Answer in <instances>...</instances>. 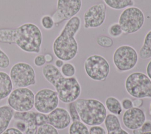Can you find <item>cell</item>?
Wrapping results in <instances>:
<instances>
[{"mask_svg": "<svg viewBox=\"0 0 151 134\" xmlns=\"http://www.w3.org/2000/svg\"><path fill=\"white\" fill-rule=\"evenodd\" d=\"M42 73L44 78L54 87L59 100L62 102L69 103L80 96L81 86L76 77H65L58 68L51 63L43 66Z\"/></svg>", "mask_w": 151, "mask_h": 134, "instance_id": "3", "label": "cell"}, {"mask_svg": "<svg viewBox=\"0 0 151 134\" xmlns=\"http://www.w3.org/2000/svg\"><path fill=\"white\" fill-rule=\"evenodd\" d=\"M69 134H89V129L81 120L73 122L68 129Z\"/></svg>", "mask_w": 151, "mask_h": 134, "instance_id": "23", "label": "cell"}, {"mask_svg": "<svg viewBox=\"0 0 151 134\" xmlns=\"http://www.w3.org/2000/svg\"><path fill=\"white\" fill-rule=\"evenodd\" d=\"M142 133L150 132H151V120H147L144 122L140 127Z\"/></svg>", "mask_w": 151, "mask_h": 134, "instance_id": "35", "label": "cell"}, {"mask_svg": "<svg viewBox=\"0 0 151 134\" xmlns=\"http://www.w3.org/2000/svg\"><path fill=\"white\" fill-rule=\"evenodd\" d=\"M139 57L142 59L151 58V29L146 34L143 45L139 50Z\"/></svg>", "mask_w": 151, "mask_h": 134, "instance_id": "20", "label": "cell"}, {"mask_svg": "<svg viewBox=\"0 0 151 134\" xmlns=\"http://www.w3.org/2000/svg\"><path fill=\"white\" fill-rule=\"evenodd\" d=\"M142 134H151V132H146V133H142Z\"/></svg>", "mask_w": 151, "mask_h": 134, "instance_id": "43", "label": "cell"}, {"mask_svg": "<svg viewBox=\"0 0 151 134\" xmlns=\"http://www.w3.org/2000/svg\"><path fill=\"white\" fill-rule=\"evenodd\" d=\"M103 1L106 5L116 10H120L133 6L134 4L133 0H103Z\"/></svg>", "mask_w": 151, "mask_h": 134, "instance_id": "22", "label": "cell"}, {"mask_svg": "<svg viewBox=\"0 0 151 134\" xmlns=\"http://www.w3.org/2000/svg\"><path fill=\"white\" fill-rule=\"evenodd\" d=\"M14 110L9 105L0 106V134H2L8 126L14 117Z\"/></svg>", "mask_w": 151, "mask_h": 134, "instance_id": "19", "label": "cell"}, {"mask_svg": "<svg viewBox=\"0 0 151 134\" xmlns=\"http://www.w3.org/2000/svg\"><path fill=\"white\" fill-rule=\"evenodd\" d=\"M138 58V53L133 47L123 45L119 46L114 51L113 55V62L118 71L126 72L136 66Z\"/></svg>", "mask_w": 151, "mask_h": 134, "instance_id": "10", "label": "cell"}, {"mask_svg": "<svg viewBox=\"0 0 151 134\" xmlns=\"http://www.w3.org/2000/svg\"><path fill=\"white\" fill-rule=\"evenodd\" d=\"M108 33L111 37L118 38L123 34V31L119 23H113L108 28Z\"/></svg>", "mask_w": 151, "mask_h": 134, "instance_id": "28", "label": "cell"}, {"mask_svg": "<svg viewBox=\"0 0 151 134\" xmlns=\"http://www.w3.org/2000/svg\"><path fill=\"white\" fill-rule=\"evenodd\" d=\"M96 42L99 46L105 48H110L113 45V39L106 35L98 36L96 38Z\"/></svg>", "mask_w": 151, "mask_h": 134, "instance_id": "26", "label": "cell"}, {"mask_svg": "<svg viewBox=\"0 0 151 134\" xmlns=\"http://www.w3.org/2000/svg\"><path fill=\"white\" fill-rule=\"evenodd\" d=\"M124 125L129 129L140 128L146 120L145 112L139 108L133 107L126 110L122 116Z\"/></svg>", "mask_w": 151, "mask_h": 134, "instance_id": "15", "label": "cell"}, {"mask_svg": "<svg viewBox=\"0 0 151 134\" xmlns=\"http://www.w3.org/2000/svg\"><path fill=\"white\" fill-rule=\"evenodd\" d=\"M104 123L107 131V134H129L122 128L119 119L115 115H107Z\"/></svg>", "mask_w": 151, "mask_h": 134, "instance_id": "17", "label": "cell"}, {"mask_svg": "<svg viewBox=\"0 0 151 134\" xmlns=\"http://www.w3.org/2000/svg\"><path fill=\"white\" fill-rule=\"evenodd\" d=\"M81 25V20L78 16L70 18L65 23L52 43L53 53L58 59L69 61L76 56L78 45L75 36Z\"/></svg>", "mask_w": 151, "mask_h": 134, "instance_id": "2", "label": "cell"}, {"mask_svg": "<svg viewBox=\"0 0 151 134\" xmlns=\"http://www.w3.org/2000/svg\"><path fill=\"white\" fill-rule=\"evenodd\" d=\"M13 83L9 75L0 71V101L8 97L13 89Z\"/></svg>", "mask_w": 151, "mask_h": 134, "instance_id": "18", "label": "cell"}, {"mask_svg": "<svg viewBox=\"0 0 151 134\" xmlns=\"http://www.w3.org/2000/svg\"><path fill=\"white\" fill-rule=\"evenodd\" d=\"M45 123L50 124L57 130L67 128L71 123V118L67 109L57 107L48 114H45Z\"/></svg>", "mask_w": 151, "mask_h": 134, "instance_id": "14", "label": "cell"}, {"mask_svg": "<svg viewBox=\"0 0 151 134\" xmlns=\"http://www.w3.org/2000/svg\"><path fill=\"white\" fill-rule=\"evenodd\" d=\"M41 26L45 30H50L55 25L54 21L51 16L48 15H43L40 20Z\"/></svg>", "mask_w": 151, "mask_h": 134, "instance_id": "27", "label": "cell"}, {"mask_svg": "<svg viewBox=\"0 0 151 134\" xmlns=\"http://www.w3.org/2000/svg\"><path fill=\"white\" fill-rule=\"evenodd\" d=\"M68 113L71 118V120L72 122L78 121L80 120V118L78 115V113L75 107V105L74 104V102H70L68 103Z\"/></svg>", "mask_w": 151, "mask_h": 134, "instance_id": "29", "label": "cell"}, {"mask_svg": "<svg viewBox=\"0 0 151 134\" xmlns=\"http://www.w3.org/2000/svg\"><path fill=\"white\" fill-rule=\"evenodd\" d=\"M84 68L87 75L92 80L104 81L110 73V65L107 59L100 55H92L86 58Z\"/></svg>", "mask_w": 151, "mask_h": 134, "instance_id": "9", "label": "cell"}, {"mask_svg": "<svg viewBox=\"0 0 151 134\" xmlns=\"http://www.w3.org/2000/svg\"><path fill=\"white\" fill-rule=\"evenodd\" d=\"M121 104H122V108L124 109L125 110L129 109H130V108L133 107L132 101L131 99H129V98H124V99H123L122 101Z\"/></svg>", "mask_w": 151, "mask_h": 134, "instance_id": "34", "label": "cell"}, {"mask_svg": "<svg viewBox=\"0 0 151 134\" xmlns=\"http://www.w3.org/2000/svg\"><path fill=\"white\" fill-rule=\"evenodd\" d=\"M9 76L13 85L17 88H27L36 83L35 70L27 62H20L13 65L10 69Z\"/></svg>", "mask_w": 151, "mask_h": 134, "instance_id": "7", "label": "cell"}, {"mask_svg": "<svg viewBox=\"0 0 151 134\" xmlns=\"http://www.w3.org/2000/svg\"><path fill=\"white\" fill-rule=\"evenodd\" d=\"M105 104L107 109L113 115L116 116L120 115L122 112L121 102L114 96H109L106 98Z\"/></svg>", "mask_w": 151, "mask_h": 134, "instance_id": "21", "label": "cell"}, {"mask_svg": "<svg viewBox=\"0 0 151 134\" xmlns=\"http://www.w3.org/2000/svg\"><path fill=\"white\" fill-rule=\"evenodd\" d=\"M106 18V6L104 3L96 4L88 8L84 13V28H97L101 26Z\"/></svg>", "mask_w": 151, "mask_h": 134, "instance_id": "13", "label": "cell"}, {"mask_svg": "<svg viewBox=\"0 0 151 134\" xmlns=\"http://www.w3.org/2000/svg\"><path fill=\"white\" fill-rule=\"evenodd\" d=\"M124 86L127 92L132 97L151 98V80L144 73H132L126 78Z\"/></svg>", "mask_w": 151, "mask_h": 134, "instance_id": "5", "label": "cell"}, {"mask_svg": "<svg viewBox=\"0 0 151 134\" xmlns=\"http://www.w3.org/2000/svg\"><path fill=\"white\" fill-rule=\"evenodd\" d=\"M89 134H106V130L100 126H91L89 129Z\"/></svg>", "mask_w": 151, "mask_h": 134, "instance_id": "32", "label": "cell"}, {"mask_svg": "<svg viewBox=\"0 0 151 134\" xmlns=\"http://www.w3.org/2000/svg\"><path fill=\"white\" fill-rule=\"evenodd\" d=\"M15 128L21 131L22 132H25L27 129V125L25 122L21 120H15Z\"/></svg>", "mask_w": 151, "mask_h": 134, "instance_id": "33", "label": "cell"}, {"mask_svg": "<svg viewBox=\"0 0 151 134\" xmlns=\"http://www.w3.org/2000/svg\"><path fill=\"white\" fill-rule=\"evenodd\" d=\"M35 94L28 88H17L8 97L7 103L15 112H24L34 108Z\"/></svg>", "mask_w": 151, "mask_h": 134, "instance_id": "8", "label": "cell"}, {"mask_svg": "<svg viewBox=\"0 0 151 134\" xmlns=\"http://www.w3.org/2000/svg\"><path fill=\"white\" fill-rule=\"evenodd\" d=\"M58 103L59 98L55 91L43 88L35 94L34 108L38 112L48 114L58 107Z\"/></svg>", "mask_w": 151, "mask_h": 134, "instance_id": "11", "label": "cell"}, {"mask_svg": "<svg viewBox=\"0 0 151 134\" xmlns=\"http://www.w3.org/2000/svg\"><path fill=\"white\" fill-rule=\"evenodd\" d=\"M64 61L61 59H57L55 61V66L57 67V68H61L62 67V66L64 64Z\"/></svg>", "mask_w": 151, "mask_h": 134, "instance_id": "39", "label": "cell"}, {"mask_svg": "<svg viewBox=\"0 0 151 134\" xmlns=\"http://www.w3.org/2000/svg\"><path fill=\"white\" fill-rule=\"evenodd\" d=\"M82 6L81 0H57L56 11L51 16L58 26L65 21L76 16Z\"/></svg>", "mask_w": 151, "mask_h": 134, "instance_id": "12", "label": "cell"}, {"mask_svg": "<svg viewBox=\"0 0 151 134\" xmlns=\"http://www.w3.org/2000/svg\"><path fill=\"white\" fill-rule=\"evenodd\" d=\"M78 113L80 120L90 126L102 124L107 116L104 104L95 99H77L73 102Z\"/></svg>", "mask_w": 151, "mask_h": 134, "instance_id": "4", "label": "cell"}, {"mask_svg": "<svg viewBox=\"0 0 151 134\" xmlns=\"http://www.w3.org/2000/svg\"><path fill=\"white\" fill-rule=\"evenodd\" d=\"M142 131L140 128L133 130V134H142Z\"/></svg>", "mask_w": 151, "mask_h": 134, "instance_id": "41", "label": "cell"}, {"mask_svg": "<svg viewBox=\"0 0 151 134\" xmlns=\"http://www.w3.org/2000/svg\"><path fill=\"white\" fill-rule=\"evenodd\" d=\"M146 71L147 76L151 80V60L148 62V63L146 66Z\"/></svg>", "mask_w": 151, "mask_h": 134, "instance_id": "38", "label": "cell"}, {"mask_svg": "<svg viewBox=\"0 0 151 134\" xmlns=\"http://www.w3.org/2000/svg\"><path fill=\"white\" fill-rule=\"evenodd\" d=\"M44 57H45L46 62H47L48 63H50L53 60V57H52V55L50 53H47V54L44 55Z\"/></svg>", "mask_w": 151, "mask_h": 134, "instance_id": "40", "label": "cell"}, {"mask_svg": "<svg viewBox=\"0 0 151 134\" xmlns=\"http://www.w3.org/2000/svg\"><path fill=\"white\" fill-rule=\"evenodd\" d=\"M46 63L44 55H37L34 59V63L37 67H41L45 65Z\"/></svg>", "mask_w": 151, "mask_h": 134, "instance_id": "31", "label": "cell"}, {"mask_svg": "<svg viewBox=\"0 0 151 134\" xmlns=\"http://www.w3.org/2000/svg\"><path fill=\"white\" fill-rule=\"evenodd\" d=\"M132 102H133V107H135V108H140V107L142 106L143 104V101L141 98H136Z\"/></svg>", "mask_w": 151, "mask_h": 134, "instance_id": "37", "label": "cell"}, {"mask_svg": "<svg viewBox=\"0 0 151 134\" xmlns=\"http://www.w3.org/2000/svg\"><path fill=\"white\" fill-rule=\"evenodd\" d=\"M123 33L132 34L139 31L145 23L143 12L136 6H130L123 9L119 18V22Z\"/></svg>", "mask_w": 151, "mask_h": 134, "instance_id": "6", "label": "cell"}, {"mask_svg": "<svg viewBox=\"0 0 151 134\" xmlns=\"http://www.w3.org/2000/svg\"><path fill=\"white\" fill-rule=\"evenodd\" d=\"M149 114L151 116V103L150 104V107H149Z\"/></svg>", "mask_w": 151, "mask_h": 134, "instance_id": "42", "label": "cell"}, {"mask_svg": "<svg viewBox=\"0 0 151 134\" xmlns=\"http://www.w3.org/2000/svg\"><path fill=\"white\" fill-rule=\"evenodd\" d=\"M2 134H24V133L16 128L12 127L6 129Z\"/></svg>", "mask_w": 151, "mask_h": 134, "instance_id": "36", "label": "cell"}, {"mask_svg": "<svg viewBox=\"0 0 151 134\" xmlns=\"http://www.w3.org/2000/svg\"><path fill=\"white\" fill-rule=\"evenodd\" d=\"M37 134H58V130L52 125L45 123L37 128Z\"/></svg>", "mask_w": 151, "mask_h": 134, "instance_id": "25", "label": "cell"}, {"mask_svg": "<svg viewBox=\"0 0 151 134\" xmlns=\"http://www.w3.org/2000/svg\"><path fill=\"white\" fill-rule=\"evenodd\" d=\"M42 42L41 29L32 22L24 23L15 28L0 29V42L15 44L25 52L40 53Z\"/></svg>", "mask_w": 151, "mask_h": 134, "instance_id": "1", "label": "cell"}, {"mask_svg": "<svg viewBox=\"0 0 151 134\" xmlns=\"http://www.w3.org/2000/svg\"><path fill=\"white\" fill-rule=\"evenodd\" d=\"M61 72L65 77H73L76 73L75 66L71 63H64L61 68Z\"/></svg>", "mask_w": 151, "mask_h": 134, "instance_id": "24", "label": "cell"}, {"mask_svg": "<svg viewBox=\"0 0 151 134\" xmlns=\"http://www.w3.org/2000/svg\"><path fill=\"white\" fill-rule=\"evenodd\" d=\"M10 64V59L7 54L0 48V68L6 69Z\"/></svg>", "mask_w": 151, "mask_h": 134, "instance_id": "30", "label": "cell"}, {"mask_svg": "<svg viewBox=\"0 0 151 134\" xmlns=\"http://www.w3.org/2000/svg\"><path fill=\"white\" fill-rule=\"evenodd\" d=\"M35 112L29 110L24 112H14L13 118L14 120H21L25 122L27 129L25 134H37L38 126L36 125L34 119Z\"/></svg>", "mask_w": 151, "mask_h": 134, "instance_id": "16", "label": "cell"}]
</instances>
